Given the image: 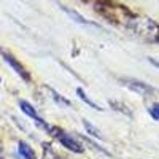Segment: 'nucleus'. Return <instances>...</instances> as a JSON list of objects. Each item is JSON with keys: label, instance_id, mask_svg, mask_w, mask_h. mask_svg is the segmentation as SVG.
<instances>
[{"label": "nucleus", "instance_id": "1", "mask_svg": "<svg viewBox=\"0 0 159 159\" xmlns=\"http://www.w3.org/2000/svg\"><path fill=\"white\" fill-rule=\"evenodd\" d=\"M49 134H51V135H54V137L57 139V142L62 145V147H64V148H67V150L72 151V153L81 154V153L84 151V147H83V145L80 143L75 137L69 135L67 132H64L62 129H57V127H52V126H51Z\"/></svg>", "mask_w": 159, "mask_h": 159}, {"label": "nucleus", "instance_id": "2", "mask_svg": "<svg viewBox=\"0 0 159 159\" xmlns=\"http://www.w3.org/2000/svg\"><path fill=\"white\" fill-rule=\"evenodd\" d=\"M121 83L129 88L130 91L137 92L142 97H153V94L156 92V89L153 86H150L148 83H143L140 80H134V78H121Z\"/></svg>", "mask_w": 159, "mask_h": 159}, {"label": "nucleus", "instance_id": "3", "mask_svg": "<svg viewBox=\"0 0 159 159\" xmlns=\"http://www.w3.org/2000/svg\"><path fill=\"white\" fill-rule=\"evenodd\" d=\"M19 108L22 110V113L24 115H27L30 119H34V123L40 127V129H43V130H46L48 134H49V130H51V126L45 121V119L40 116L38 113H37V110L32 107V105L27 102V100H19Z\"/></svg>", "mask_w": 159, "mask_h": 159}, {"label": "nucleus", "instance_id": "4", "mask_svg": "<svg viewBox=\"0 0 159 159\" xmlns=\"http://www.w3.org/2000/svg\"><path fill=\"white\" fill-rule=\"evenodd\" d=\"M0 54H2V57L5 59V62H7L10 67H11L13 70H15V72L24 80V81H27V83L30 81V73L25 70V67H24V65H22L15 56L10 54V52H7V51H3V49H0Z\"/></svg>", "mask_w": 159, "mask_h": 159}, {"label": "nucleus", "instance_id": "5", "mask_svg": "<svg viewBox=\"0 0 159 159\" xmlns=\"http://www.w3.org/2000/svg\"><path fill=\"white\" fill-rule=\"evenodd\" d=\"M62 10L67 13V15L75 21V22H78V24H81V25H89V27H96V29H100V25H97L96 22H91V21H88L86 18H83L80 13H76L75 10H70V8H67V7H62Z\"/></svg>", "mask_w": 159, "mask_h": 159}, {"label": "nucleus", "instance_id": "6", "mask_svg": "<svg viewBox=\"0 0 159 159\" xmlns=\"http://www.w3.org/2000/svg\"><path fill=\"white\" fill-rule=\"evenodd\" d=\"M18 153L21 154L22 159H37L34 148L30 147L27 142H22V140L18 142Z\"/></svg>", "mask_w": 159, "mask_h": 159}, {"label": "nucleus", "instance_id": "7", "mask_svg": "<svg viewBox=\"0 0 159 159\" xmlns=\"http://www.w3.org/2000/svg\"><path fill=\"white\" fill-rule=\"evenodd\" d=\"M76 94H78V97L81 99V100H83V102H84L86 105H89L91 108H94V110H100V111L103 110V108L100 107V105H97L96 102H92V100L89 99V96L86 94V92H84V91H83L81 88H78V89H76Z\"/></svg>", "mask_w": 159, "mask_h": 159}, {"label": "nucleus", "instance_id": "8", "mask_svg": "<svg viewBox=\"0 0 159 159\" xmlns=\"http://www.w3.org/2000/svg\"><path fill=\"white\" fill-rule=\"evenodd\" d=\"M108 103H110V107H111L113 110H116V111H119V113H123V115H126V116H132V111L127 108L126 103L119 102V100H110Z\"/></svg>", "mask_w": 159, "mask_h": 159}, {"label": "nucleus", "instance_id": "9", "mask_svg": "<svg viewBox=\"0 0 159 159\" xmlns=\"http://www.w3.org/2000/svg\"><path fill=\"white\" fill-rule=\"evenodd\" d=\"M83 126H84V129H86V132L89 135H92V137H96V139H99V140H102V134H100V130L94 126V124H91L88 119H83Z\"/></svg>", "mask_w": 159, "mask_h": 159}, {"label": "nucleus", "instance_id": "10", "mask_svg": "<svg viewBox=\"0 0 159 159\" xmlns=\"http://www.w3.org/2000/svg\"><path fill=\"white\" fill-rule=\"evenodd\" d=\"M51 94H52V99H54L59 105H64V107H69V105H70V102H69L67 99H64L61 94H57V92H56L54 89H51Z\"/></svg>", "mask_w": 159, "mask_h": 159}, {"label": "nucleus", "instance_id": "11", "mask_svg": "<svg viewBox=\"0 0 159 159\" xmlns=\"http://www.w3.org/2000/svg\"><path fill=\"white\" fill-rule=\"evenodd\" d=\"M148 113L153 119H156V121H159V103H153L151 107L148 108Z\"/></svg>", "mask_w": 159, "mask_h": 159}, {"label": "nucleus", "instance_id": "12", "mask_svg": "<svg viewBox=\"0 0 159 159\" xmlns=\"http://www.w3.org/2000/svg\"><path fill=\"white\" fill-rule=\"evenodd\" d=\"M151 64H153V65H156V67H159V62H157V61H154V59H151Z\"/></svg>", "mask_w": 159, "mask_h": 159}, {"label": "nucleus", "instance_id": "13", "mask_svg": "<svg viewBox=\"0 0 159 159\" xmlns=\"http://www.w3.org/2000/svg\"><path fill=\"white\" fill-rule=\"evenodd\" d=\"M0 159H5V157H3V156H2V154H0Z\"/></svg>", "mask_w": 159, "mask_h": 159}, {"label": "nucleus", "instance_id": "14", "mask_svg": "<svg viewBox=\"0 0 159 159\" xmlns=\"http://www.w3.org/2000/svg\"><path fill=\"white\" fill-rule=\"evenodd\" d=\"M0 83H2V78H0Z\"/></svg>", "mask_w": 159, "mask_h": 159}]
</instances>
